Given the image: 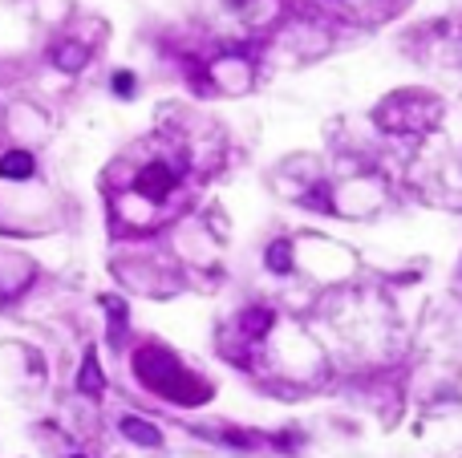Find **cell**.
<instances>
[{
  "label": "cell",
  "mask_w": 462,
  "mask_h": 458,
  "mask_svg": "<svg viewBox=\"0 0 462 458\" xmlns=\"http://www.w3.org/2000/svg\"><path fill=\"white\" fill-rule=\"evenodd\" d=\"M33 171H37V162L29 150H9V154L0 159V175L4 179H29Z\"/></svg>",
  "instance_id": "obj_1"
},
{
  "label": "cell",
  "mask_w": 462,
  "mask_h": 458,
  "mask_svg": "<svg viewBox=\"0 0 462 458\" xmlns=\"http://www.w3.org/2000/svg\"><path fill=\"white\" fill-rule=\"evenodd\" d=\"M97 386H102V373H97L94 357H89V362H86V373H81V389H86V394H94Z\"/></svg>",
  "instance_id": "obj_2"
},
{
  "label": "cell",
  "mask_w": 462,
  "mask_h": 458,
  "mask_svg": "<svg viewBox=\"0 0 462 458\" xmlns=\"http://www.w3.org/2000/svg\"><path fill=\"white\" fill-rule=\"evenodd\" d=\"M126 434H130V438H139V442H158V434L150 430V426H139L134 418H126Z\"/></svg>",
  "instance_id": "obj_3"
},
{
  "label": "cell",
  "mask_w": 462,
  "mask_h": 458,
  "mask_svg": "<svg viewBox=\"0 0 462 458\" xmlns=\"http://www.w3.org/2000/svg\"><path fill=\"white\" fill-rule=\"evenodd\" d=\"M81 62H86L81 49H62V54H57V65H62V70H78Z\"/></svg>",
  "instance_id": "obj_4"
},
{
  "label": "cell",
  "mask_w": 462,
  "mask_h": 458,
  "mask_svg": "<svg viewBox=\"0 0 462 458\" xmlns=\"http://www.w3.org/2000/svg\"><path fill=\"white\" fill-rule=\"evenodd\" d=\"M130 73H118V94H130Z\"/></svg>",
  "instance_id": "obj_5"
}]
</instances>
